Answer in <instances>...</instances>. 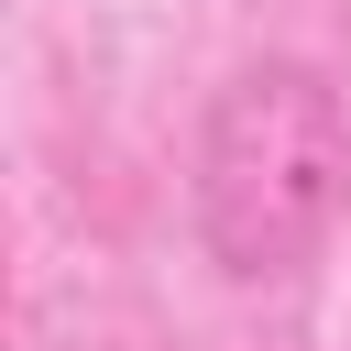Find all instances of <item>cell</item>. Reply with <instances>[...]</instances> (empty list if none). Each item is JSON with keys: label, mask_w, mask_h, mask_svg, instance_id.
I'll use <instances>...</instances> for the list:
<instances>
[{"label": "cell", "mask_w": 351, "mask_h": 351, "mask_svg": "<svg viewBox=\"0 0 351 351\" xmlns=\"http://www.w3.org/2000/svg\"><path fill=\"white\" fill-rule=\"evenodd\" d=\"M351 208V110L307 55H252L197 110L186 219L230 285L296 274Z\"/></svg>", "instance_id": "6da1fadb"}]
</instances>
